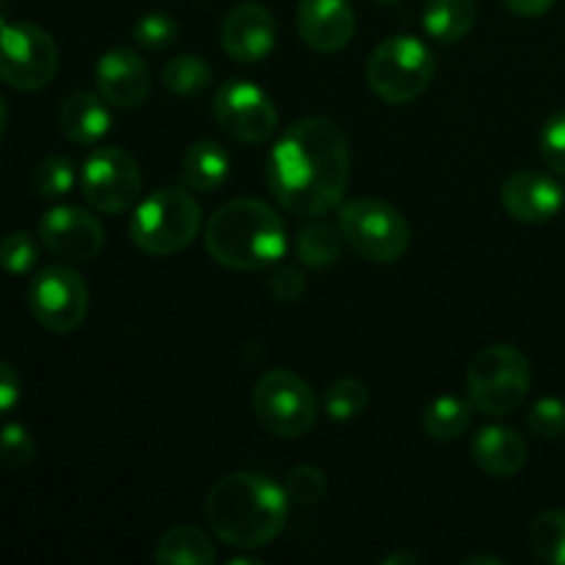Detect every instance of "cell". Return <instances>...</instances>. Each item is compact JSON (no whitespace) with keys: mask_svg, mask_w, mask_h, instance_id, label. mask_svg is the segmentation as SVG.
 <instances>
[{"mask_svg":"<svg viewBox=\"0 0 565 565\" xmlns=\"http://www.w3.org/2000/svg\"><path fill=\"white\" fill-rule=\"evenodd\" d=\"M232 158L218 141H196L182 158V180L196 193H213L226 182Z\"/></svg>","mask_w":565,"mask_h":565,"instance_id":"cell-20","label":"cell"},{"mask_svg":"<svg viewBox=\"0 0 565 565\" xmlns=\"http://www.w3.org/2000/svg\"><path fill=\"white\" fill-rule=\"evenodd\" d=\"M436 75L434 50L412 33H395L373 50L367 86L390 105H406L428 92Z\"/></svg>","mask_w":565,"mask_h":565,"instance_id":"cell-6","label":"cell"},{"mask_svg":"<svg viewBox=\"0 0 565 565\" xmlns=\"http://www.w3.org/2000/svg\"><path fill=\"white\" fill-rule=\"evenodd\" d=\"M370 401H373V395H370L367 384L362 379L345 375V379H337L326 390L323 406L331 419H337V423H351V419L362 417L367 412Z\"/></svg>","mask_w":565,"mask_h":565,"instance_id":"cell-26","label":"cell"},{"mask_svg":"<svg viewBox=\"0 0 565 565\" xmlns=\"http://www.w3.org/2000/svg\"><path fill=\"white\" fill-rule=\"evenodd\" d=\"M533 555L546 565H565V511H544L530 524Z\"/></svg>","mask_w":565,"mask_h":565,"instance_id":"cell-27","label":"cell"},{"mask_svg":"<svg viewBox=\"0 0 565 565\" xmlns=\"http://www.w3.org/2000/svg\"><path fill=\"white\" fill-rule=\"evenodd\" d=\"M9 14H11V3L9 0H0V28L9 22Z\"/></svg>","mask_w":565,"mask_h":565,"instance_id":"cell-41","label":"cell"},{"mask_svg":"<svg viewBox=\"0 0 565 565\" xmlns=\"http://www.w3.org/2000/svg\"><path fill=\"white\" fill-rule=\"evenodd\" d=\"M39 241L66 263H92L105 246V230L86 210L75 204H55L39 221Z\"/></svg>","mask_w":565,"mask_h":565,"instance_id":"cell-13","label":"cell"},{"mask_svg":"<svg viewBox=\"0 0 565 565\" xmlns=\"http://www.w3.org/2000/svg\"><path fill=\"white\" fill-rule=\"evenodd\" d=\"M270 193L298 218H323L345 199L351 180V143L326 116H307L287 127L265 166Z\"/></svg>","mask_w":565,"mask_h":565,"instance_id":"cell-1","label":"cell"},{"mask_svg":"<svg viewBox=\"0 0 565 565\" xmlns=\"http://www.w3.org/2000/svg\"><path fill=\"white\" fill-rule=\"evenodd\" d=\"M177 33H180V25H177L174 17L166 14V11H149L132 28V42L149 53H160L177 42Z\"/></svg>","mask_w":565,"mask_h":565,"instance_id":"cell-31","label":"cell"},{"mask_svg":"<svg viewBox=\"0 0 565 565\" xmlns=\"http://www.w3.org/2000/svg\"><path fill=\"white\" fill-rule=\"evenodd\" d=\"M475 406L456 395H441L436 401H430L423 412V430L434 441H456L472 425Z\"/></svg>","mask_w":565,"mask_h":565,"instance_id":"cell-23","label":"cell"},{"mask_svg":"<svg viewBox=\"0 0 565 565\" xmlns=\"http://www.w3.org/2000/svg\"><path fill=\"white\" fill-rule=\"evenodd\" d=\"M110 108L103 97L92 92H75L61 103L58 127L72 143L94 147L110 132Z\"/></svg>","mask_w":565,"mask_h":565,"instance_id":"cell-19","label":"cell"},{"mask_svg":"<svg viewBox=\"0 0 565 565\" xmlns=\"http://www.w3.org/2000/svg\"><path fill=\"white\" fill-rule=\"evenodd\" d=\"M143 177L138 160L119 147H99L81 169V193L99 213H125L141 196Z\"/></svg>","mask_w":565,"mask_h":565,"instance_id":"cell-11","label":"cell"},{"mask_svg":"<svg viewBox=\"0 0 565 565\" xmlns=\"http://www.w3.org/2000/svg\"><path fill=\"white\" fill-rule=\"evenodd\" d=\"M530 384H533L530 359L516 345L505 342L478 351L467 370V397L475 412L486 417L516 412L527 401Z\"/></svg>","mask_w":565,"mask_h":565,"instance_id":"cell-5","label":"cell"},{"mask_svg":"<svg viewBox=\"0 0 565 565\" xmlns=\"http://www.w3.org/2000/svg\"><path fill=\"white\" fill-rule=\"evenodd\" d=\"M204 246L224 268L265 270L287 252L285 218L259 199H232L210 215Z\"/></svg>","mask_w":565,"mask_h":565,"instance_id":"cell-3","label":"cell"},{"mask_svg":"<svg viewBox=\"0 0 565 565\" xmlns=\"http://www.w3.org/2000/svg\"><path fill=\"white\" fill-rule=\"evenodd\" d=\"M467 565H478V563H494V565H505V561L502 557H491V555H475V557H467L463 561Z\"/></svg>","mask_w":565,"mask_h":565,"instance_id":"cell-39","label":"cell"},{"mask_svg":"<svg viewBox=\"0 0 565 565\" xmlns=\"http://www.w3.org/2000/svg\"><path fill=\"white\" fill-rule=\"evenodd\" d=\"M373 3H379V6H392V3H397V0H373Z\"/></svg>","mask_w":565,"mask_h":565,"instance_id":"cell-42","label":"cell"},{"mask_svg":"<svg viewBox=\"0 0 565 565\" xmlns=\"http://www.w3.org/2000/svg\"><path fill=\"white\" fill-rule=\"evenodd\" d=\"M539 149L546 169L565 180V110L544 121L539 136Z\"/></svg>","mask_w":565,"mask_h":565,"instance_id":"cell-33","label":"cell"},{"mask_svg":"<svg viewBox=\"0 0 565 565\" xmlns=\"http://www.w3.org/2000/svg\"><path fill=\"white\" fill-rule=\"evenodd\" d=\"M254 417L279 439H298L318 423V397L292 370H268L252 395Z\"/></svg>","mask_w":565,"mask_h":565,"instance_id":"cell-8","label":"cell"},{"mask_svg":"<svg viewBox=\"0 0 565 565\" xmlns=\"http://www.w3.org/2000/svg\"><path fill=\"white\" fill-rule=\"evenodd\" d=\"M77 171L75 163L64 154H50V158L39 160L36 169L31 174L33 191L42 199H61L75 188Z\"/></svg>","mask_w":565,"mask_h":565,"instance_id":"cell-28","label":"cell"},{"mask_svg":"<svg viewBox=\"0 0 565 565\" xmlns=\"http://www.w3.org/2000/svg\"><path fill=\"white\" fill-rule=\"evenodd\" d=\"M36 458V439L22 423H9L0 428V467L20 472Z\"/></svg>","mask_w":565,"mask_h":565,"instance_id":"cell-30","label":"cell"},{"mask_svg":"<svg viewBox=\"0 0 565 565\" xmlns=\"http://www.w3.org/2000/svg\"><path fill=\"white\" fill-rule=\"evenodd\" d=\"M265 290H268V296L274 298V301L292 303L303 296V290H307V279H303V274L298 268L285 265V268H276L274 274L268 276Z\"/></svg>","mask_w":565,"mask_h":565,"instance_id":"cell-35","label":"cell"},{"mask_svg":"<svg viewBox=\"0 0 565 565\" xmlns=\"http://www.w3.org/2000/svg\"><path fill=\"white\" fill-rule=\"evenodd\" d=\"M213 119L237 143H265L279 127V110L270 94L252 81H226L215 92Z\"/></svg>","mask_w":565,"mask_h":565,"instance_id":"cell-12","label":"cell"},{"mask_svg":"<svg viewBox=\"0 0 565 565\" xmlns=\"http://www.w3.org/2000/svg\"><path fill=\"white\" fill-rule=\"evenodd\" d=\"M6 125H9V108H6V99L3 94H0V138H3Z\"/></svg>","mask_w":565,"mask_h":565,"instance_id":"cell-40","label":"cell"},{"mask_svg":"<svg viewBox=\"0 0 565 565\" xmlns=\"http://www.w3.org/2000/svg\"><path fill=\"white\" fill-rule=\"evenodd\" d=\"M39 263V243L31 232L25 230H17L3 235L0 241V268L6 274H14V276H25L36 268Z\"/></svg>","mask_w":565,"mask_h":565,"instance_id":"cell-29","label":"cell"},{"mask_svg":"<svg viewBox=\"0 0 565 565\" xmlns=\"http://www.w3.org/2000/svg\"><path fill=\"white\" fill-rule=\"evenodd\" d=\"M22 401V379L14 364L0 359V417L14 412L17 403Z\"/></svg>","mask_w":565,"mask_h":565,"instance_id":"cell-36","label":"cell"},{"mask_svg":"<svg viewBox=\"0 0 565 565\" xmlns=\"http://www.w3.org/2000/svg\"><path fill=\"white\" fill-rule=\"evenodd\" d=\"M276 20L263 3L232 6L221 20V47L237 64H259L276 47Z\"/></svg>","mask_w":565,"mask_h":565,"instance_id":"cell-14","label":"cell"},{"mask_svg":"<svg viewBox=\"0 0 565 565\" xmlns=\"http://www.w3.org/2000/svg\"><path fill=\"white\" fill-rule=\"evenodd\" d=\"M511 14L516 17H541L557 3V0H500Z\"/></svg>","mask_w":565,"mask_h":565,"instance_id":"cell-37","label":"cell"},{"mask_svg":"<svg viewBox=\"0 0 565 565\" xmlns=\"http://www.w3.org/2000/svg\"><path fill=\"white\" fill-rule=\"evenodd\" d=\"M342 243H345V237H342L340 226L315 218L312 224L298 232L296 254L307 268H329L340 259Z\"/></svg>","mask_w":565,"mask_h":565,"instance_id":"cell-24","label":"cell"},{"mask_svg":"<svg viewBox=\"0 0 565 565\" xmlns=\"http://www.w3.org/2000/svg\"><path fill=\"white\" fill-rule=\"evenodd\" d=\"M213 83V66L202 55L182 53L163 66V86L177 97H199Z\"/></svg>","mask_w":565,"mask_h":565,"instance_id":"cell-25","label":"cell"},{"mask_svg":"<svg viewBox=\"0 0 565 565\" xmlns=\"http://www.w3.org/2000/svg\"><path fill=\"white\" fill-rule=\"evenodd\" d=\"M58 72V44L36 22L0 28V81L17 92H39Z\"/></svg>","mask_w":565,"mask_h":565,"instance_id":"cell-9","label":"cell"},{"mask_svg":"<svg viewBox=\"0 0 565 565\" xmlns=\"http://www.w3.org/2000/svg\"><path fill=\"white\" fill-rule=\"evenodd\" d=\"M296 22L301 42L323 55L345 50L356 31L351 0H301Z\"/></svg>","mask_w":565,"mask_h":565,"instance_id":"cell-17","label":"cell"},{"mask_svg":"<svg viewBox=\"0 0 565 565\" xmlns=\"http://www.w3.org/2000/svg\"><path fill=\"white\" fill-rule=\"evenodd\" d=\"M218 552L210 535L193 524H177L160 535L154 561L163 565H213Z\"/></svg>","mask_w":565,"mask_h":565,"instance_id":"cell-21","label":"cell"},{"mask_svg":"<svg viewBox=\"0 0 565 565\" xmlns=\"http://www.w3.org/2000/svg\"><path fill=\"white\" fill-rule=\"evenodd\" d=\"M337 226L348 246L367 263L392 265L406 257L412 226L406 215L381 199H351L337 207Z\"/></svg>","mask_w":565,"mask_h":565,"instance_id":"cell-7","label":"cell"},{"mask_svg":"<svg viewBox=\"0 0 565 565\" xmlns=\"http://www.w3.org/2000/svg\"><path fill=\"white\" fill-rule=\"evenodd\" d=\"M285 491L290 505H318L320 500L329 491V480L320 472L318 467H309V463H301V467H292L285 478Z\"/></svg>","mask_w":565,"mask_h":565,"instance_id":"cell-32","label":"cell"},{"mask_svg":"<svg viewBox=\"0 0 565 565\" xmlns=\"http://www.w3.org/2000/svg\"><path fill=\"white\" fill-rule=\"evenodd\" d=\"M28 309L42 329L70 334L88 315V287L70 265H47L28 287Z\"/></svg>","mask_w":565,"mask_h":565,"instance_id":"cell-10","label":"cell"},{"mask_svg":"<svg viewBox=\"0 0 565 565\" xmlns=\"http://www.w3.org/2000/svg\"><path fill=\"white\" fill-rule=\"evenodd\" d=\"M478 22L475 0H428L423 11V28L441 44H456L472 33Z\"/></svg>","mask_w":565,"mask_h":565,"instance_id":"cell-22","label":"cell"},{"mask_svg":"<svg viewBox=\"0 0 565 565\" xmlns=\"http://www.w3.org/2000/svg\"><path fill=\"white\" fill-rule=\"evenodd\" d=\"M99 97L114 108H141L152 92V75L141 53L130 47H114L103 53L94 70Z\"/></svg>","mask_w":565,"mask_h":565,"instance_id":"cell-15","label":"cell"},{"mask_svg":"<svg viewBox=\"0 0 565 565\" xmlns=\"http://www.w3.org/2000/svg\"><path fill=\"white\" fill-rule=\"evenodd\" d=\"M290 513L285 486L259 472H232L210 489L204 519L232 550H263L281 535Z\"/></svg>","mask_w":565,"mask_h":565,"instance_id":"cell-2","label":"cell"},{"mask_svg":"<svg viewBox=\"0 0 565 565\" xmlns=\"http://www.w3.org/2000/svg\"><path fill=\"white\" fill-rule=\"evenodd\" d=\"M202 230V207L191 188L163 185L136 204L130 218V241L149 257H171L196 241Z\"/></svg>","mask_w":565,"mask_h":565,"instance_id":"cell-4","label":"cell"},{"mask_svg":"<svg viewBox=\"0 0 565 565\" xmlns=\"http://www.w3.org/2000/svg\"><path fill=\"white\" fill-rule=\"evenodd\" d=\"M500 202L511 218L522 224H544L563 210L565 191L552 174L524 169L502 182Z\"/></svg>","mask_w":565,"mask_h":565,"instance_id":"cell-16","label":"cell"},{"mask_svg":"<svg viewBox=\"0 0 565 565\" xmlns=\"http://www.w3.org/2000/svg\"><path fill=\"white\" fill-rule=\"evenodd\" d=\"M472 458L486 475L508 480L527 467V441L508 425H489L475 436Z\"/></svg>","mask_w":565,"mask_h":565,"instance_id":"cell-18","label":"cell"},{"mask_svg":"<svg viewBox=\"0 0 565 565\" xmlns=\"http://www.w3.org/2000/svg\"><path fill=\"white\" fill-rule=\"evenodd\" d=\"M527 428L539 439H561L565 434V403L561 397H541L527 412Z\"/></svg>","mask_w":565,"mask_h":565,"instance_id":"cell-34","label":"cell"},{"mask_svg":"<svg viewBox=\"0 0 565 565\" xmlns=\"http://www.w3.org/2000/svg\"><path fill=\"white\" fill-rule=\"evenodd\" d=\"M384 565H401V563H408V565H417L419 563V555L417 552H392L390 557H384L381 561Z\"/></svg>","mask_w":565,"mask_h":565,"instance_id":"cell-38","label":"cell"}]
</instances>
